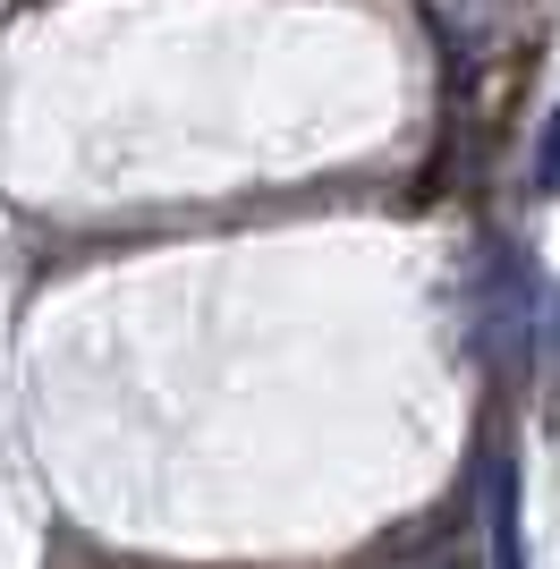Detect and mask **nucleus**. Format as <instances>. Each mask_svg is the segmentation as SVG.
I'll return each instance as SVG.
<instances>
[{
	"mask_svg": "<svg viewBox=\"0 0 560 569\" xmlns=\"http://www.w3.org/2000/svg\"><path fill=\"white\" fill-rule=\"evenodd\" d=\"M543 315H552V289L518 256V238H484L476 289H467V349H476V366L484 375H527L543 349Z\"/></svg>",
	"mask_w": 560,
	"mask_h": 569,
	"instance_id": "f257e3e1",
	"label": "nucleus"
},
{
	"mask_svg": "<svg viewBox=\"0 0 560 569\" xmlns=\"http://www.w3.org/2000/svg\"><path fill=\"white\" fill-rule=\"evenodd\" d=\"M484 569H527V485L510 442H492L484 459Z\"/></svg>",
	"mask_w": 560,
	"mask_h": 569,
	"instance_id": "f03ea898",
	"label": "nucleus"
},
{
	"mask_svg": "<svg viewBox=\"0 0 560 569\" xmlns=\"http://www.w3.org/2000/svg\"><path fill=\"white\" fill-rule=\"evenodd\" d=\"M536 196H560V111L543 119V137H536V179H527Z\"/></svg>",
	"mask_w": 560,
	"mask_h": 569,
	"instance_id": "7ed1b4c3",
	"label": "nucleus"
}]
</instances>
